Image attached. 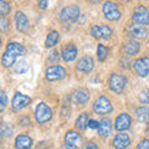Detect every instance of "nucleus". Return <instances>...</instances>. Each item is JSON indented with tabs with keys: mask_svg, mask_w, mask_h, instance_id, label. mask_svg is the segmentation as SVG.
<instances>
[{
	"mask_svg": "<svg viewBox=\"0 0 149 149\" xmlns=\"http://www.w3.org/2000/svg\"><path fill=\"white\" fill-rule=\"evenodd\" d=\"M128 83L127 77L122 73H118V72H113L109 74L108 77V87L112 92L117 93V95H122L125 86Z\"/></svg>",
	"mask_w": 149,
	"mask_h": 149,
	"instance_id": "f257e3e1",
	"label": "nucleus"
},
{
	"mask_svg": "<svg viewBox=\"0 0 149 149\" xmlns=\"http://www.w3.org/2000/svg\"><path fill=\"white\" fill-rule=\"evenodd\" d=\"M102 13H103V15L107 20L112 22L119 21L122 19V11L119 9V5L117 3L112 1V0L104 1L103 6H102Z\"/></svg>",
	"mask_w": 149,
	"mask_h": 149,
	"instance_id": "f03ea898",
	"label": "nucleus"
},
{
	"mask_svg": "<svg viewBox=\"0 0 149 149\" xmlns=\"http://www.w3.org/2000/svg\"><path fill=\"white\" fill-rule=\"evenodd\" d=\"M67 76V71L63 66L58 63L55 65H49L45 70V78L49 82H56V81H61Z\"/></svg>",
	"mask_w": 149,
	"mask_h": 149,
	"instance_id": "7ed1b4c3",
	"label": "nucleus"
},
{
	"mask_svg": "<svg viewBox=\"0 0 149 149\" xmlns=\"http://www.w3.org/2000/svg\"><path fill=\"white\" fill-rule=\"evenodd\" d=\"M93 112L98 116H106V114H111L113 112V104L109 98H107L106 96H98L96 98V101L92 104Z\"/></svg>",
	"mask_w": 149,
	"mask_h": 149,
	"instance_id": "20e7f679",
	"label": "nucleus"
},
{
	"mask_svg": "<svg viewBox=\"0 0 149 149\" xmlns=\"http://www.w3.org/2000/svg\"><path fill=\"white\" fill-rule=\"evenodd\" d=\"M125 32H127V36L130 39H136V40H144L147 39L149 35V31L146 27V25H141L137 24V22H129L125 26Z\"/></svg>",
	"mask_w": 149,
	"mask_h": 149,
	"instance_id": "39448f33",
	"label": "nucleus"
},
{
	"mask_svg": "<svg viewBox=\"0 0 149 149\" xmlns=\"http://www.w3.org/2000/svg\"><path fill=\"white\" fill-rule=\"evenodd\" d=\"M90 34L96 40H109L113 35V29L106 24H95L91 26Z\"/></svg>",
	"mask_w": 149,
	"mask_h": 149,
	"instance_id": "423d86ee",
	"label": "nucleus"
},
{
	"mask_svg": "<svg viewBox=\"0 0 149 149\" xmlns=\"http://www.w3.org/2000/svg\"><path fill=\"white\" fill-rule=\"evenodd\" d=\"M54 112L50 108L49 104H46L45 102H40L35 108V119L39 124H45L50 122L52 119Z\"/></svg>",
	"mask_w": 149,
	"mask_h": 149,
	"instance_id": "0eeeda50",
	"label": "nucleus"
},
{
	"mask_svg": "<svg viewBox=\"0 0 149 149\" xmlns=\"http://www.w3.org/2000/svg\"><path fill=\"white\" fill-rule=\"evenodd\" d=\"M81 15V8L78 5H67L65 6L61 11H60V20L62 22H66V24H70V22H74Z\"/></svg>",
	"mask_w": 149,
	"mask_h": 149,
	"instance_id": "6e6552de",
	"label": "nucleus"
},
{
	"mask_svg": "<svg viewBox=\"0 0 149 149\" xmlns=\"http://www.w3.org/2000/svg\"><path fill=\"white\" fill-rule=\"evenodd\" d=\"M91 92L86 87H78L76 90H73L70 96V100L74 106H83L90 101Z\"/></svg>",
	"mask_w": 149,
	"mask_h": 149,
	"instance_id": "1a4fd4ad",
	"label": "nucleus"
},
{
	"mask_svg": "<svg viewBox=\"0 0 149 149\" xmlns=\"http://www.w3.org/2000/svg\"><path fill=\"white\" fill-rule=\"evenodd\" d=\"M74 67H76L77 72L88 74V73H91L93 71V68H95V60H93L92 56L85 55V56H82V57H80L77 60Z\"/></svg>",
	"mask_w": 149,
	"mask_h": 149,
	"instance_id": "9d476101",
	"label": "nucleus"
},
{
	"mask_svg": "<svg viewBox=\"0 0 149 149\" xmlns=\"http://www.w3.org/2000/svg\"><path fill=\"white\" fill-rule=\"evenodd\" d=\"M133 70L136 74L141 78L149 76V56H142L133 62Z\"/></svg>",
	"mask_w": 149,
	"mask_h": 149,
	"instance_id": "9b49d317",
	"label": "nucleus"
},
{
	"mask_svg": "<svg viewBox=\"0 0 149 149\" xmlns=\"http://www.w3.org/2000/svg\"><path fill=\"white\" fill-rule=\"evenodd\" d=\"M30 103H31V97L24 95V93L16 92L11 101V109L14 112H20L24 108H26Z\"/></svg>",
	"mask_w": 149,
	"mask_h": 149,
	"instance_id": "f8f14e48",
	"label": "nucleus"
},
{
	"mask_svg": "<svg viewBox=\"0 0 149 149\" xmlns=\"http://www.w3.org/2000/svg\"><path fill=\"white\" fill-rule=\"evenodd\" d=\"M78 56V49L73 42H67L61 49V57L65 62H73Z\"/></svg>",
	"mask_w": 149,
	"mask_h": 149,
	"instance_id": "ddd939ff",
	"label": "nucleus"
},
{
	"mask_svg": "<svg viewBox=\"0 0 149 149\" xmlns=\"http://www.w3.org/2000/svg\"><path fill=\"white\" fill-rule=\"evenodd\" d=\"M65 144L66 148H80L82 144V136L80 132L74 129H70L65 134Z\"/></svg>",
	"mask_w": 149,
	"mask_h": 149,
	"instance_id": "4468645a",
	"label": "nucleus"
},
{
	"mask_svg": "<svg viewBox=\"0 0 149 149\" xmlns=\"http://www.w3.org/2000/svg\"><path fill=\"white\" fill-rule=\"evenodd\" d=\"M132 20L141 25H149V10L144 5L136 6L132 15Z\"/></svg>",
	"mask_w": 149,
	"mask_h": 149,
	"instance_id": "2eb2a0df",
	"label": "nucleus"
},
{
	"mask_svg": "<svg viewBox=\"0 0 149 149\" xmlns=\"http://www.w3.org/2000/svg\"><path fill=\"white\" fill-rule=\"evenodd\" d=\"M132 127V117L129 113H120L114 120V129L117 132H125Z\"/></svg>",
	"mask_w": 149,
	"mask_h": 149,
	"instance_id": "dca6fc26",
	"label": "nucleus"
},
{
	"mask_svg": "<svg viewBox=\"0 0 149 149\" xmlns=\"http://www.w3.org/2000/svg\"><path fill=\"white\" fill-rule=\"evenodd\" d=\"M141 42L139 40H136V39H129V40H125L123 42V46H122V51L125 56H136L139 54L141 51Z\"/></svg>",
	"mask_w": 149,
	"mask_h": 149,
	"instance_id": "f3484780",
	"label": "nucleus"
},
{
	"mask_svg": "<svg viewBox=\"0 0 149 149\" xmlns=\"http://www.w3.org/2000/svg\"><path fill=\"white\" fill-rule=\"evenodd\" d=\"M132 143V138L129 134L125 132H118V134H116L113 141H112V147L116 149H124L128 148Z\"/></svg>",
	"mask_w": 149,
	"mask_h": 149,
	"instance_id": "a211bd4d",
	"label": "nucleus"
},
{
	"mask_svg": "<svg viewBox=\"0 0 149 149\" xmlns=\"http://www.w3.org/2000/svg\"><path fill=\"white\" fill-rule=\"evenodd\" d=\"M113 129V123L112 119L108 117H103L100 120V127H98V136L101 138H108L112 134Z\"/></svg>",
	"mask_w": 149,
	"mask_h": 149,
	"instance_id": "6ab92c4d",
	"label": "nucleus"
},
{
	"mask_svg": "<svg viewBox=\"0 0 149 149\" xmlns=\"http://www.w3.org/2000/svg\"><path fill=\"white\" fill-rule=\"evenodd\" d=\"M34 146V141L26 133H20L15 138V148L17 149H30Z\"/></svg>",
	"mask_w": 149,
	"mask_h": 149,
	"instance_id": "aec40b11",
	"label": "nucleus"
},
{
	"mask_svg": "<svg viewBox=\"0 0 149 149\" xmlns=\"http://www.w3.org/2000/svg\"><path fill=\"white\" fill-rule=\"evenodd\" d=\"M15 24L16 29L20 32H25L29 27V19L22 11H16L15 13Z\"/></svg>",
	"mask_w": 149,
	"mask_h": 149,
	"instance_id": "412c9836",
	"label": "nucleus"
},
{
	"mask_svg": "<svg viewBox=\"0 0 149 149\" xmlns=\"http://www.w3.org/2000/svg\"><path fill=\"white\" fill-rule=\"evenodd\" d=\"M16 58L17 56L14 55L10 51H4V54L1 55V65L4 68H11L16 63Z\"/></svg>",
	"mask_w": 149,
	"mask_h": 149,
	"instance_id": "4be33fe9",
	"label": "nucleus"
},
{
	"mask_svg": "<svg viewBox=\"0 0 149 149\" xmlns=\"http://www.w3.org/2000/svg\"><path fill=\"white\" fill-rule=\"evenodd\" d=\"M6 51H10L14 55H16L17 57L19 56H24L26 54V49L24 45L19 44V42H14V41H10V42L6 44V47H5Z\"/></svg>",
	"mask_w": 149,
	"mask_h": 149,
	"instance_id": "5701e85b",
	"label": "nucleus"
},
{
	"mask_svg": "<svg viewBox=\"0 0 149 149\" xmlns=\"http://www.w3.org/2000/svg\"><path fill=\"white\" fill-rule=\"evenodd\" d=\"M60 41V34L56 30H51L45 39V47L46 49H52Z\"/></svg>",
	"mask_w": 149,
	"mask_h": 149,
	"instance_id": "b1692460",
	"label": "nucleus"
},
{
	"mask_svg": "<svg viewBox=\"0 0 149 149\" xmlns=\"http://www.w3.org/2000/svg\"><path fill=\"white\" fill-rule=\"evenodd\" d=\"M136 119L139 123H147L149 120V107L147 106H141L136 109Z\"/></svg>",
	"mask_w": 149,
	"mask_h": 149,
	"instance_id": "393cba45",
	"label": "nucleus"
},
{
	"mask_svg": "<svg viewBox=\"0 0 149 149\" xmlns=\"http://www.w3.org/2000/svg\"><path fill=\"white\" fill-rule=\"evenodd\" d=\"M88 122H90V116L86 112H83L77 117L76 122H74V128L77 130H86L88 127Z\"/></svg>",
	"mask_w": 149,
	"mask_h": 149,
	"instance_id": "a878e982",
	"label": "nucleus"
},
{
	"mask_svg": "<svg viewBox=\"0 0 149 149\" xmlns=\"http://www.w3.org/2000/svg\"><path fill=\"white\" fill-rule=\"evenodd\" d=\"M97 58H98V61L103 62L104 60L107 58V56H108V47L107 46H104L103 44H98L97 45Z\"/></svg>",
	"mask_w": 149,
	"mask_h": 149,
	"instance_id": "bb28decb",
	"label": "nucleus"
},
{
	"mask_svg": "<svg viewBox=\"0 0 149 149\" xmlns=\"http://www.w3.org/2000/svg\"><path fill=\"white\" fill-rule=\"evenodd\" d=\"M60 51L57 50H51L50 54L47 55V58H46V61H47L50 65H55V63H58L60 62Z\"/></svg>",
	"mask_w": 149,
	"mask_h": 149,
	"instance_id": "cd10ccee",
	"label": "nucleus"
},
{
	"mask_svg": "<svg viewBox=\"0 0 149 149\" xmlns=\"http://www.w3.org/2000/svg\"><path fill=\"white\" fill-rule=\"evenodd\" d=\"M0 136L1 138H10L13 136V128L9 123H3L0 127Z\"/></svg>",
	"mask_w": 149,
	"mask_h": 149,
	"instance_id": "c85d7f7f",
	"label": "nucleus"
},
{
	"mask_svg": "<svg viewBox=\"0 0 149 149\" xmlns=\"http://www.w3.org/2000/svg\"><path fill=\"white\" fill-rule=\"evenodd\" d=\"M27 71H29V63H27L25 60H22V61H19L15 65V72L16 73L22 74V73H26Z\"/></svg>",
	"mask_w": 149,
	"mask_h": 149,
	"instance_id": "c756f323",
	"label": "nucleus"
},
{
	"mask_svg": "<svg viewBox=\"0 0 149 149\" xmlns=\"http://www.w3.org/2000/svg\"><path fill=\"white\" fill-rule=\"evenodd\" d=\"M11 11V5L5 0H0V14L1 16H8Z\"/></svg>",
	"mask_w": 149,
	"mask_h": 149,
	"instance_id": "7c9ffc66",
	"label": "nucleus"
},
{
	"mask_svg": "<svg viewBox=\"0 0 149 149\" xmlns=\"http://www.w3.org/2000/svg\"><path fill=\"white\" fill-rule=\"evenodd\" d=\"M138 100L142 102L144 104H149V88H146V90H143L139 92L138 95Z\"/></svg>",
	"mask_w": 149,
	"mask_h": 149,
	"instance_id": "2f4dec72",
	"label": "nucleus"
},
{
	"mask_svg": "<svg viewBox=\"0 0 149 149\" xmlns=\"http://www.w3.org/2000/svg\"><path fill=\"white\" fill-rule=\"evenodd\" d=\"M8 106V96L5 91H1L0 92V112H4Z\"/></svg>",
	"mask_w": 149,
	"mask_h": 149,
	"instance_id": "473e14b6",
	"label": "nucleus"
},
{
	"mask_svg": "<svg viewBox=\"0 0 149 149\" xmlns=\"http://www.w3.org/2000/svg\"><path fill=\"white\" fill-rule=\"evenodd\" d=\"M0 29L3 32H6L10 29V20L6 19V16H1V20H0Z\"/></svg>",
	"mask_w": 149,
	"mask_h": 149,
	"instance_id": "72a5a7b5",
	"label": "nucleus"
},
{
	"mask_svg": "<svg viewBox=\"0 0 149 149\" xmlns=\"http://www.w3.org/2000/svg\"><path fill=\"white\" fill-rule=\"evenodd\" d=\"M31 124V119L30 117H27V116H24V117H20L19 119V125H22V127H27V125Z\"/></svg>",
	"mask_w": 149,
	"mask_h": 149,
	"instance_id": "f704fd0d",
	"label": "nucleus"
},
{
	"mask_svg": "<svg viewBox=\"0 0 149 149\" xmlns=\"http://www.w3.org/2000/svg\"><path fill=\"white\" fill-rule=\"evenodd\" d=\"M138 149H149V138H144L142 139L141 142L138 143V146H137Z\"/></svg>",
	"mask_w": 149,
	"mask_h": 149,
	"instance_id": "c9c22d12",
	"label": "nucleus"
},
{
	"mask_svg": "<svg viewBox=\"0 0 149 149\" xmlns=\"http://www.w3.org/2000/svg\"><path fill=\"white\" fill-rule=\"evenodd\" d=\"M37 1V8L40 10H46L47 9V5H49V0H36Z\"/></svg>",
	"mask_w": 149,
	"mask_h": 149,
	"instance_id": "e433bc0d",
	"label": "nucleus"
},
{
	"mask_svg": "<svg viewBox=\"0 0 149 149\" xmlns=\"http://www.w3.org/2000/svg\"><path fill=\"white\" fill-rule=\"evenodd\" d=\"M88 127L91 129H98L100 127V122H97L95 119H90V122H88Z\"/></svg>",
	"mask_w": 149,
	"mask_h": 149,
	"instance_id": "4c0bfd02",
	"label": "nucleus"
},
{
	"mask_svg": "<svg viewBox=\"0 0 149 149\" xmlns=\"http://www.w3.org/2000/svg\"><path fill=\"white\" fill-rule=\"evenodd\" d=\"M83 148H86V149H90V148H92V149H98V146H97L95 142H88L87 144L83 146Z\"/></svg>",
	"mask_w": 149,
	"mask_h": 149,
	"instance_id": "58836bf2",
	"label": "nucleus"
},
{
	"mask_svg": "<svg viewBox=\"0 0 149 149\" xmlns=\"http://www.w3.org/2000/svg\"><path fill=\"white\" fill-rule=\"evenodd\" d=\"M87 1L90 4H92V5H97V4H100L102 0H87Z\"/></svg>",
	"mask_w": 149,
	"mask_h": 149,
	"instance_id": "ea45409f",
	"label": "nucleus"
},
{
	"mask_svg": "<svg viewBox=\"0 0 149 149\" xmlns=\"http://www.w3.org/2000/svg\"><path fill=\"white\" fill-rule=\"evenodd\" d=\"M144 133H146V137L149 138V120L147 122V125H146V130H144Z\"/></svg>",
	"mask_w": 149,
	"mask_h": 149,
	"instance_id": "a19ab883",
	"label": "nucleus"
},
{
	"mask_svg": "<svg viewBox=\"0 0 149 149\" xmlns=\"http://www.w3.org/2000/svg\"><path fill=\"white\" fill-rule=\"evenodd\" d=\"M148 42H149V41H148Z\"/></svg>",
	"mask_w": 149,
	"mask_h": 149,
	"instance_id": "79ce46f5",
	"label": "nucleus"
}]
</instances>
